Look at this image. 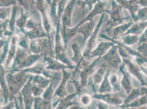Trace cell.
Wrapping results in <instances>:
<instances>
[{"mask_svg":"<svg viewBox=\"0 0 147 109\" xmlns=\"http://www.w3.org/2000/svg\"><path fill=\"white\" fill-rule=\"evenodd\" d=\"M24 34L31 40L43 37H47V34L43 27V25L38 23H37L36 26L33 29L28 31H25Z\"/></svg>","mask_w":147,"mask_h":109,"instance_id":"18","label":"cell"},{"mask_svg":"<svg viewBox=\"0 0 147 109\" xmlns=\"http://www.w3.org/2000/svg\"><path fill=\"white\" fill-rule=\"evenodd\" d=\"M120 38L123 41V44L129 46L134 44L139 40L138 36L134 35H126L120 37Z\"/></svg>","mask_w":147,"mask_h":109,"instance_id":"35","label":"cell"},{"mask_svg":"<svg viewBox=\"0 0 147 109\" xmlns=\"http://www.w3.org/2000/svg\"><path fill=\"white\" fill-rule=\"evenodd\" d=\"M9 12V8L8 7H0V20H6Z\"/></svg>","mask_w":147,"mask_h":109,"instance_id":"43","label":"cell"},{"mask_svg":"<svg viewBox=\"0 0 147 109\" xmlns=\"http://www.w3.org/2000/svg\"><path fill=\"white\" fill-rule=\"evenodd\" d=\"M61 31V20H59L56 26L55 39V58L61 63L67 64L70 68V69H74L76 66L73 64L71 60L67 57L64 45L62 42L60 35Z\"/></svg>","mask_w":147,"mask_h":109,"instance_id":"3","label":"cell"},{"mask_svg":"<svg viewBox=\"0 0 147 109\" xmlns=\"http://www.w3.org/2000/svg\"><path fill=\"white\" fill-rule=\"evenodd\" d=\"M115 43L111 41L104 42L101 41L97 45V47L92 50L90 57H88V60L95 57H102L103 56L109 49L113 46Z\"/></svg>","mask_w":147,"mask_h":109,"instance_id":"15","label":"cell"},{"mask_svg":"<svg viewBox=\"0 0 147 109\" xmlns=\"http://www.w3.org/2000/svg\"><path fill=\"white\" fill-rule=\"evenodd\" d=\"M29 49L32 54L44 55L54 54L51 41L47 37L33 39L29 45Z\"/></svg>","mask_w":147,"mask_h":109,"instance_id":"4","label":"cell"},{"mask_svg":"<svg viewBox=\"0 0 147 109\" xmlns=\"http://www.w3.org/2000/svg\"><path fill=\"white\" fill-rule=\"evenodd\" d=\"M96 26V20L93 19L92 20L88 21L83 24L79 26H77L78 33H81L83 35V40L81 44V48L84 47L86 41L91 35L93 31L94 30Z\"/></svg>","mask_w":147,"mask_h":109,"instance_id":"12","label":"cell"},{"mask_svg":"<svg viewBox=\"0 0 147 109\" xmlns=\"http://www.w3.org/2000/svg\"><path fill=\"white\" fill-rule=\"evenodd\" d=\"M140 68H141L142 72L143 73V74L144 75H146L147 77V67L144 66V65H142V66H140Z\"/></svg>","mask_w":147,"mask_h":109,"instance_id":"50","label":"cell"},{"mask_svg":"<svg viewBox=\"0 0 147 109\" xmlns=\"http://www.w3.org/2000/svg\"><path fill=\"white\" fill-rule=\"evenodd\" d=\"M146 20H147V7L140 8L134 21V23H137Z\"/></svg>","mask_w":147,"mask_h":109,"instance_id":"36","label":"cell"},{"mask_svg":"<svg viewBox=\"0 0 147 109\" xmlns=\"http://www.w3.org/2000/svg\"><path fill=\"white\" fill-rule=\"evenodd\" d=\"M16 0H0V7H9L16 5Z\"/></svg>","mask_w":147,"mask_h":109,"instance_id":"45","label":"cell"},{"mask_svg":"<svg viewBox=\"0 0 147 109\" xmlns=\"http://www.w3.org/2000/svg\"><path fill=\"white\" fill-rule=\"evenodd\" d=\"M14 106V103L13 102H11L9 103L8 104H7V106H3L2 108L3 109H12L13 108V106Z\"/></svg>","mask_w":147,"mask_h":109,"instance_id":"51","label":"cell"},{"mask_svg":"<svg viewBox=\"0 0 147 109\" xmlns=\"http://www.w3.org/2000/svg\"><path fill=\"white\" fill-rule=\"evenodd\" d=\"M122 9L123 7L119 4L115 0H113L111 2V9H105V12L107 13L110 15V19L107 24L108 29L105 30V32H108L113 27L122 24L124 21L131 18V16L125 17L123 15Z\"/></svg>","mask_w":147,"mask_h":109,"instance_id":"2","label":"cell"},{"mask_svg":"<svg viewBox=\"0 0 147 109\" xmlns=\"http://www.w3.org/2000/svg\"><path fill=\"white\" fill-rule=\"evenodd\" d=\"M42 56H43V54H29L26 56L24 60L22 62V63L19 65L18 67L16 69L11 70V72H14L18 70L23 69L31 67L34 64V63H35L38 60H39V58H41Z\"/></svg>","mask_w":147,"mask_h":109,"instance_id":"21","label":"cell"},{"mask_svg":"<svg viewBox=\"0 0 147 109\" xmlns=\"http://www.w3.org/2000/svg\"><path fill=\"white\" fill-rule=\"evenodd\" d=\"M99 0H84L82 2H77L76 3L80 6V7L82 8L83 15L85 13V9L86 8V6L88 7V8L90 10H91L92 8V7L93 5H95L97 3Z\"/></svg>","mask_w":147,"mask_h":109,"instance_id":"37","label":"cell"},{"mask_svg":"<svg viewBox=\"0 0 147 109\" xmlns=\"http://www.w3.org/2000/svg\"><path fill=\"white\" fill-rule=\"evenodd\" d=\"M146 104H147V94L141 96L140 98H137L131 103L127 104H121L119 105V106L122 108H132L141 106L142 105H144Z\"/></svg>","mask_w":147,"mask_h":109,"instance_id":"29","label":"cell"},{"mask_svg":"<svg viewBox=\"0 0 147 109\" xmlns=\"http://www.w3.org/2000/svg\"><path fill=\"white\" fill-rule=\"evenodd\" d=\"M32 76L31 75L20 91V93L23 97L25 109H31L33 105L34 97L31 91Z\"/></svg>","mask_w":147,"mask_h":109,"instance_id":"11","label":"cell"},{"mask_svg":"<svg viewBox=\"0 0 147 109\" xmlns=\"http://www.w3.org/2000/svg\"><path fill=\"white\" fill-rule=\"evenodd\" d=\"M107 3V2H104L99 1L97 3L95 4V6L90 13L85 18L82 19L79 23V24L76 26H79L88 21L92 20L94 19V17L96 15H97L98 14H102L103 13L105 12V7L106 6Z\"/></svg>","mask_w":147,"mask_h":109,"instance_id":"17","label":"cell"},{"mask_svg":"<svg viewBox=\"0 0 147 109\" xmlns=\"http://www.w3.org/2000/svg\"><path fill=\"white\" fill-rule=\"evenodd\" d=\"M147 27V20L135 23L129 28L128 30L121 36L126 35H134L138 36L142 33H143V32L146 30Z\"/></svg>","mask_w":147,"mask_h":109,"instance_id":"24","label":"cell"},{"mask_svg":"<svg viewBox=\"0 0 147 109\" xmlns=\"http://www.w3.org/2000/svg\"><path fill=\"white\" fill-rule=\"evenodd\" d=\"M5 43H6V41H5L3 39H0V49L4 46Z\"/></svg>","mask_w":147,"mask_h":109,"instance_id":"52","label":"cell"},{"mask_svg":"<svg viewBox=\"0 0 147 109\" xmlns=\"http://www.w3.org/2000/svg\"><path fill=\"white\" fill-rule=\"evenodd\" d=\"M137 3L142 7H147V0H137Z\"/></svg>","mask_w":147,"mask_h":109,"instance_id":"48","label":"cell"},{"mask_svg":"<svg viewBox=\"0 0 147 109\" xmlns=\"http://www.w3.org/2000/svg\"><path fill=\"white\" fill-rule=\"evenodd\" d=\"M138 41H139L138 45L141 44L142 43L147 42V27L143 32L142 36L141 37V38H139Z\"/></svg>","mask_w":147,"mask_h":109,"instance_id":"46","label":"cell"},{"mask_svg":"<svg viewBox=\"0 0 147 109\" xmlns=\"http://www.w3.org/2000/svg\"><path fill=\"white\" fill-rule=\"evenodd\" d=\"M83 1H84V0H78V2H82Z\"/></svg>","mask_w":147,"mask_h":109,"instance_id":"53","label":"cell"},{"mask_svg":"<svg viewBox=\"0 0 147 109\" xmlns=\"http://www.w3.org/2000/svg\"><path fill=\"white\" fill-rule=\"evenodd\" d=\"M55 80H57V79H52V81H51L48 87L46 88V90L43 92L42 94V97L44 99L48 101H51L55 92L53 90V83L55 81Z\"/></svg>","mask_w":147,"mask_h":109,"instance_id":"34","label":"cell"},{"mask_svg":"<svg viewBox=\"0 0 147 109\" xmlns=\"http://www.w3.org/2000/svg\"><path fill=\"white\" fill-rule=\"evenodd\" d=\"M5 69L2 64L0 63V86L3 92L4 103L7 104L9 97V92L7 83L5 75Z\"/></svg>","mask_w":147,"mask_h":109,"instance_id":"25","label":"cell"},{"mask_svg":"<svg viewBox=\"0 0 147 109\" xmlns=\"http://www.w3.org/2000/svg\"><path fill=\"white\" fill-rule=\"evenodd\" d=\"M19 37L17 35H13L12 37L11 38L10 43H9V48L8 55L6 60L5 66L6 68L10 64L11 61L14 59V56L17 51V45Z\"/></svg>","mask_w":147,"mask_h":109,"instance_id":"23","label":"cell"},{"mask_svg":"<svg viewBox=\"0 0 147 109\" xmlns=\"http://www.w3.org/2000/svg\"><path fill=\"white\" fill-rule=\"evenodd\" d=\"M107 65L104 63L102 64L92 76V81H90L87 84L88 86L90 87L93 93H97L96 86L100 84L104 79L105 74L107 70Z\"/></svg>","mask_w":147,"mask_h":109,"instance_id":"13","label":"cell"},{"mask_svg":"<svg viewBox=\"0 0 147 109\" xmlns=\"http://www.w3.org/2000/svg\"><path fill=\"white\" fill-rule=\"evenodd\" d=\"M17 7L13 6L12 9V14L11 18L9 20L8 23V27L9 30L11 31L13 33L15 31V25H16V13H17Z\"/></svg>","mask_w":147,"mask_h":109,"instance_id":"38","label":"cell"},{"mask_svg":"<svg viewBox=\"0 0 147 109\" xmlns=\"http://www.w3.org/2000/svg\"><path fill=\"white\" fill-rule=\"evenodd\" d=\"M77 95V93H73L70 95L66 96L65 97L61 98L60 99L59 105L57 106V109H67L68 107L73 105H79V103L74 102V98Z\"/></svg>","mask_w":147,"mask_h":109,"instance_id":"28","label":"cell"},{"mask_svg":"<svg viewBox=\"0 0 147 109\" xmlns=\"http://www.w3.org/2000/svg\"><path fill=\"white\" fill-rule=\"evenodd\" d=\"M97 107L98 109H108V105H106V103L102 102H99L97 104Z\"/></svg>","mask_w":147,"mask_h":109,"instance_id":"47","label":"cell"},{"mask_svg":"<svg viewBox=\"0 0 147 109\" xmlns=\"http://www.w3.org/2000/svg\"><path fill=\"white\" fill-rule=\"evenodd\" d=\"M76 0H71L65 7L61 17L63 29L71 27V17L73 12L74 7Z\"/></svg>","mask_w":147,"mask_h":109,"instance_id":"14","label":"cell"},{"mask_svg":"<svg viewBox=\"0 0 147 109\" xmlns=\"http://www.w3.org/2000/svg\"><path fill=\"white\" fill-rule=\"evenodd\" d=\"M92 97L96 99L101 100L106 104L119 106L123 104V100L126 96L124 94H120L112 92L107 93H96L92 95Z\"/></svg>","mask_w":147,"mask_h":109,"instance_id":"7","label":"cell"},{"mask_svg":"<svg viewBox=\"0 0 147 109\" xmlns=\"http://www.w3.org/2000/svg\"><path fill=\"white\" fill-rule=\"evenodd\" d=\"M92 102V96L90 94H84L80 97V102L84 106H89Z\"/></svg>","mask_w":147,"mask_h":109,"instance_id":"41","label":"cell"},{"mask_svg":"<svg viewBox=\"0 0 147 109\" xmlns=\"http://www.w3.org/2000/svg\"><path fill=\"white\" fill-rule=\"evenodd\" d=\"M34 109H51L52 104L50 101L44 99L42 97H34L33 103Z\"/></svg>","mask_w":147,"mask_h":109,"instance_id":"30","label":"cell"},{"mask_svg":"<svg viewBox=\"0 0 147 109\" xmlns=\"http://www.w3.org/2000/svg\"><path fill=\"white\" fill-rule=\"evenodd\" d=\"M101 59L104 60V63L111 68L117 70L123 63L122 58L120 57L118 53L117 44H114L110 48L109 50L102 56Z\"/></svg>","mask_w":147,"mask_h":109,"instance_id":"6","label":"cell"},{"mask_svg":"<svg viewBox=\"0 0 147 109\" xmlns=\"http://www.w3.org/2000/svg\"><path fill=\"white\" fill-rule=\"evenodd\" d=\"M36 7L41 13L42 17V25L46 31L47 37L51 40V33L52 32V25L50 23L47 8L43 0H37Z\"/></svg>","mask_w":147,"mask_h":109,"instance_id":"9","label":"cell"},{"mask_svg":"<svg viewBox=\"0 0 147 109\" xmlns=\"http://www.w3.org/2000/svg\"><path fill=\"white\" fill-rule=\"evenodd\" d=\"M44 60L47 63V65L45 66L46 69L47 70H62L64 69H70L67 64L61 63L56 58H53L50 55H44Z\"/></svg>","mask_w":147,"mask_h":109,"instance_id":"20","label":"cell"},{"mask_svg":"<svg viewBox=\"0 0 147 109\" xmlns=\"http://www.w3.org/2000/svg\"><path fill=\"white\" fill-rule=\"evenodd\" d=\"M146 87H147V79L146 80Z\"/></svg>","mask_w":147,"mask_h":109,"instance_id":"54","label":"cell"},{"mask_svg":"<svg viewBox=\"0 0 147 109\" xmlns=\"http://www.w3.org/2000/svg\"><path fill=\"white\" fill-rule=\"evenodd\" d=\"M29 15L30 14H29L28 13H25L22 8L20 17L16 21V25L23 33H24L25 25L28 21V19L29 17Z\"/></svg>","mask_w":147,"mask_h":109,"instance_id":"31","label":"cell"},{"mask_svg":"<svg viewBox=\"0 0 147 109\" xmlns=\"http://www.w3.org/2000/svg\"><path fill=\"white\" fill-rule=\"evenodd\" d=\"M44 90H45L44 89L39 87L38 86H37L36 84L32 83V82L31 91H32V95L34 97H40L41 96H42Z\"/></svg>","mask_w":147,"mask_h":109,"instance_id":"40","label":"cell"},{"mask_svg":"<svg viewBox=\"0 0 147 109\" xmlns=\"http://www.w3.org/2000/svg\"><path fill=\"white\" fill-rule=\"evenodd\" d=\"M108 18H105V15L104 13H103L101 15V17L98 22V24L96 26V27H95L93 33L89 37L88 40L87 41L86 48L85 49L84 53L82 54L84 57L85 59H87V60L88 59V57H90L92 50L97 47L99 31L100 29L102 24Z\"/></svg>","mask_w":147,"mask_h":109,"instance_id":"5","label":"cell"},{"mask_svg":"<svg viewBox=\"0 0 147 109\" xmlns=\"http://www.w3.org/2000/svg\"><path fill=\"white\" fill-rule=\"evenodd\" d=\"M134 23H135L133 20L131 19V20L129 23L119 25L116 27H114L113 29H111L110 30L105 32L108 33L109 31H111V33H110V36L111 37V38L112 39H116L117 37H120L124 34Z\"/></svg>","mask_w":147,"mask_h":109,"instance_id":"22","label":"cell"},{"mask_svg":"<svg viewBox=\"0 0 147 109\" xmlns=\"http://www.w3.org/2000/svg\"><path fill=\"white\" fill-rule=\"evenodd\" d=\"M71 47H72L73 51L74 52V56L73 57H72L71 58V60L77 64L84 57L82 55V54L81 53V47H79L76 43L75 42L72 44Z\"/></svg>","mask_w":147,"mask_h":109,"instance_id":"32","label":"cell"},{"mask_svg":"<svg viewBox=\"0 0 147 109\" xmlns=\"http://www.w3.org/2000/svg\"><path fill=\"white\" fill-rule=\"evenodd\" d=\"M121 74H123V78L121 79V85L123 87V90L125 91L127 95L133 90V84L131 74L127 70L125 64L123 62L121 66L119 68Z\"/></svg>","mask_w":147,"mask_h":109,"instance_id":"10","label":"cell"},{"mask_svg":"<svg viewBox=\"0 0 147 109\" xmlns=\"http://www.w3.org/2000/svg\"><path fill=\"white\" fill-rule=\"evenodd\" d=\"M110 74V69H107L104 75V79L101 82L99 88L97 91L98 93H107L113 92L111 85L109 81V75Z\"/></svg>","mask_w":147,"mask_h":109,"instance_id":"26","label":"cell"},{"mask_svg":"<svg viewBox=\"0 0 147 109\" xmlns=\"http://www.w3.org/2000/svg\"><path fill=\"white\" fill-rule=\"evenodd\" d=\"M109 81L113 92L120 94H124L123 92V87L121 85V81L119 80V76L117 75V73H110Z\"/></svg>","mask_w":147,"mask_h":109,"instance_id":"27","label":"cell"},{"mask_svg":"<svg viewBox=\"0 0 147 109\" xmlns=\"http://www.w3.org/2000/svg\"><path fill=\"white\" fill-rule=\"evenodd\" d=\"M137 50L144 57L147 58V42H143L138 45Z\"/></svg>","mask_w":147,"mask_h":109,"instance_id":"42","label":"cell"},{"mask_svg":"<svg viewBox=\"0 0 147 109\" xmlns=\"http://www.w3.org/2000/svg\"><path fill=\"white\" fill-rule=\"evenodd\" d=\"M19 3L25 8L26 11H29L30 7H32L31 0H16Z\"/></svg>","mask_w":147,"mask_h":109,"instance_id":"44","label":"cell"},{"mask_svg":"<svg viewBox=\"0 0 147 109\" xmlns=\"http://www.w3.org/2000/svg\"><path fill=\"white\" fill-rule=\"evenodd\" d=\"M141 90V96L147 94V87L144 86L140 88Z\"/></svg>","mask_w":147,"mask_h":109,"instance_id":"49","label":"cell"},{"mask_svg":"<svg viewBox=\"0 0 147 109\" xmlns=\"http://www.w3.org/2000/svg\"><path fill=\"white\" fill-rule=\"evenodd\" d=\"M16 72L18 73L13 74L11 72L6 75L11 100H12V97L13 98L20 93L22 88L29 78L26 74L27 73L22 70H18Z\"/></svg>","mask_w":147,"mask_h":109,"instance_id":"1","label":"cell"},{"mask_svg":"<svg viewBox=\"0 0 147 109\" xmlns=\"http://www.w3.org/2000/svg\"><path fill=\"white\" fill-rule=\"evenodd\" d=\"M141 96V90L139 88H135L128 94V96L126 97L123 100V104H127L131 103L136 99Z\"/></svg>","mask_w":147,"mask_h":109,"instance_id":"33","label":"cell"},{"mask_svg":"<svg viewBox=\"0 0 147 109\" xmlns=\"http://www.w3.org/2000/svg\"><path fill=\"white\" fill-rule=\"evenodd\" d=\"M63 79L61 83L55 91L53 94V97H58V98H63L67 96V92L66 91L65 86L67 81L71 78V74L67 72L66 69H63Z\"/></svg>","mask_w":147,"mask_h":109,"instance_id":"19","label":"cell"},{"mask_svg":"<svg viewBox=\"0 0 147 109\" xmlns=\"http://www.w3.org/2000/svg\"><path fill=\"white\" fill-rule=\"evenodd\" d=\"M19 47L22 48L27 49L29 48V38L25 35L24 36L20 38V39L18 41L17 43Z\"/></svg>","mask_w":147,"mask_h":109,"instance_id":"39","label":"cell"},{"mask_svg":"<svg viewBox=\"0 0 147 109\" xmlns=\"http://www.w3.org/2000/svg\"><path fill=\"white\" fill-rule=\"evenodd\" d=\"M122 60L129 73L136 79H137L141 82V85L143 86H146L147 79H146V78L144 76V75L142 72L140 66L132 61L131 60V57L122 58Z\"/></svg>","mask_w":147,"mask_h":109,"instance_id":"8","label":"cell"},{"mask_svg":"<svg viewBox=\"0 0 147 109\" xmlns=\"http://www.w3.org/2000/svg\"><path fill=\"white\" fill-rule=\"evenodd\" d=\"M123 8L127 9L130 12L131 18L133 21L135 20L137 12L140 6L137 3V0H115Z\"/></svg>","mask_w":147,"mask_h":109,"instance_id":"16","label":"cell"}]
</instances>
